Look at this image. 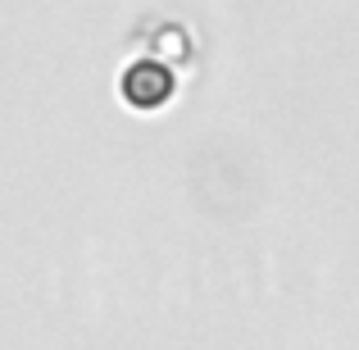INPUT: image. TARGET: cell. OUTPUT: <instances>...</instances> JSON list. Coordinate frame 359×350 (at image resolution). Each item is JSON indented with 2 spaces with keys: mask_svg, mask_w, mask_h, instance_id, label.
<instances>
[{
  "mask_svg": "<svg viewBox=\"0 0 359 350\" xmlns=\"http://www.w3.org/2000/svg\"><path fill=\"white\" fill-rule=\"evenodd\" d=\"M173 91H177V73L155 55H132L118 73V96L132 109H159L173 100Z\"/></svg>",
  "mask_w": 359,
  "mask_h": 350,
  "instance_id": "1",
  "label": "cell"
}]
</instances>
